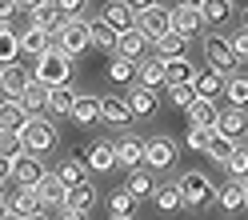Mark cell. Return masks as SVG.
Returning a JSON list of instances; mask_svg holds the SVG:
<instances>
[{
    "mask_svg": "<svg viewBox=\"0 0 248 220\" xmlns=\"http://www.w3.org/2000/svg\"><path fill=\"white\" fill-rule=\"evenodd\" d=\"M176 188H180L184 208H208V204H216V184L204 176V172H184V176L176 180Z\"/></svg>",
    "mask_w": 248,
    "mask_h": 220,
    "instance_id": "7a4b0ae2",
    "label": "cell"
},
{
    "mask_svg": "<svg viewBox=\"0 0 248 220\" xmlns=\"http://www.w3.org/2000/svg\"><path fill=\"white\" fill-rule=\"evenodd\" d=\"M240 188H244V208H248V180H244V184H240Z\"/></svg>",
    "mask_w": 248,
    "mask_h": 220,
    "instance_id": "11a10c76",
    "label": "cell"
},
{
    "mask_svg": "<svg viewBox=\"0 0 248 220\" xmlns=\"http://www.w3.org/2000/svg\"><path fill=\"white\" fill-rule=\"evenodd\" d=\"M16 12H24V4H16V0H0V24H8Z\"/></svg>",
    "mask_w": 248,
    "mask_h": 220,
    "instance_id": "c3c4849f",
    "label": "cell"
},
{
    "mask_svg": "<svg viewBox=\"0 0 248 220\" xmlns=\"http://www.w3.org/2000/svg\"><path fill=\"white\" fill-rule=\"evenodd\" d=\"M224 84H228V76L212 72V68H200L196 80H192V92H196V100H212L216 104V96L224 92Z\"/></svg>",
    "mask_w": 248,
    "mask_h": 220,
    "instance_id": "2e32d148",
    "label": "cell"
},
{
    "mask_svg": "<svg viewBox=\"0 0 248 220\" xmlns=\"http://www.w3.org/2000/svg\"><path fill=\"white\" fill-rule=\"evenodd\" d=\"M108 220H132V216H108Z\"/></svg>",
    "mask_w": 248,
    "mask_h": 220,
    "instance_id": "6f0895ef",
    "label": "cell"
},
{
    "mask_svg": "<svg viewBox=\"0 0 248 220\" xmlns=\"http://www.w3.org/2000/svg\"><path fill=\"white\" fill-rule=\"evenodd\" d=\"M136 32H140V36H148L152 44H156L160 36H168V32H172V8L152 4V0H148V8H140V12H136Z\"/></svg>",
    "mask_w": 248,
    "mask_h": 220,
    "instance_id": "277c9868",
    "label": "cell"
},
{
    "mask_svg": "<svg viewBox=\"0 0 248 220\" xmlns=\"http://www.w3.org/2000/svg\"><path fill=\"white\" fill-rule=\"evenodd\" d=\"M224 168H228V176L236 180V184H244V180H248V144H236V152L228 156Z\"/></svg>",
    "mask_w": 248,
    "mask_h": 220,
    "instance_id": "60d3db41",
    "label": "cell"
},
{
    "mask_svg": "<svg viewBox=\"0 0 248 220\" xmlns=\"http://www.w3.org/2000/svg\"><path fill=\"white\" fill-rule=\"evenodd\" d=\"M68 160H76V164H84V168H88V148H76V152L68 156Z\"/></svg>",
    "mask_w": 248,
    "mask_h": 220,
    "instance_id": "f907efd6",
    "label": "cell"
},
{
    "mask_svg": "<svg viewBox=\"0 0 248 220\" xmlns=\"http://www.w3.org/2000/svg\"><path fill=\"white\" fill-rule=\"evenodd\" d=\"M244 144H248V140H244Z\"/></svg>",
    "mask_w": 248,
    "mask_h": 220,
    "instance_id": "91938a15",
    "label": "cell"
},
{
    "mask_svg": "<svg viewBox=\"0 0 248 220\" xmlns=\"http://www.w3.org/2000/svg\"><path fill=\"white\" fill-rule=\"evenodd\" d=\"M56 220H84V212H72V208H60Z\"/></svg>",
    "mask_w": 248,
    "mask_h": 220,
    "instance_id": "681fc988",
    "label": "cell"
},
{
    "mask_svg": "<svg viewBox=\"0 0 248 220\" xmlns=\"http://www.w3.org/2000/svg\"><path fill=\"white\" fill-rule=\"evenodd\" d=\"M20 108L28 112V120H32V116H40V108H48V88L32 80V84L24 88V96H20Z\"/></svg>",
    "mask_w": 248,
    "mask_h": 220,
    "instance_id": "d6a6232c",
    "label": "cell"
},
{
    "mask_svg": "<svg viewBox=\"0 0 248 220\" xmlns=\"http://www.w3.org/2000/svg\"><path fill=\"white\" fill-rule=\"evenodd\" d=\"M40 176H44V164H40V156L24 152L20 160H12V180H16L20 188H36V184H40Z\"/></svg>",
    "mask_w": 248,
    "mask_h": 220,
    "instance_id": "9a60e30c",
    "label": "cell"
},
{
    "mask_svg": "<svg viewBox=\"0 0 248 220\" xmlns=\"http://www.w3.org/2000/svg\"><path fill=\"white\" fill-rule=\"evenodd\" d=\"M8 216V200H0V220H4Z\"/></svg>",
    "mask_w": 248,
    "mask_h": 220,
    "instance_id": "db71d44e",
    "label": "cell"
},
{
    "mask_svg": "<svg viewBox=\"0 0 248 220\" xmlns=\"http://www.w3.org/2000/svg\"><path fill=\"white\" fill-rule=\"evenodd\" d=\"M8 212L20 216V220H28V216H36V212H44V208H40V200H36L32 188H20V192L8 196Z\"/></svg>",
    "mask_w": 248,
    "mask_h": 220,
    "instance_id": "603a6c76",
    "label": "cell"
},
{
    "mask_svg": "<svg viewBox=\"0 0 248 220\" xmlns=\"http://www.w3.org/2000/svg\"><path fill=\"white\" fill-rule=\"evenodd\" d=\"M216 204H220L224 212H240V208H244V188H240L236 180L220 184V188H216Z\"/></svg>",
    "mask_w": 248,
    "mask_h": 220,
    "instance_id": "8d00e7d4",
    "label": "cell"
},
{
    "mask_svg": "<svg viewBox=\"0 0 248 220\" xmlns=\"http://www.w3.org/2000/svg\"><path fill=\"white\" fill-rule=\"evenodd\" d=\"M152 204H156V212H180V208H184L180 188H176V184H156V192H152Z\"/></svg>",
    "mask_w": 248,
    "mask_h": 220,
    "instance_id": "836d02e7",
    "label": "cell"
},
{
    "mask_svg": "<svg viewBox=\"0 0 248 220\" xmlns=\"http://www.w3.org/2000/svg\"><path fill=\"white\" fill-rule=\"evenodd\" d=\"M28 124V112L20 108V100H0V132H20Z\"/></svg>",
    "mask_w": 248,
    "mask_h": 220,
    "instance_id": "cb8c5ba5",
    "label": "cell"
},
{
    "mask_svg": "<svg viewBox=\"0 0 248 220\" xmlns=\"http://www.w3.org/2000/svg\"><path fill=\"white\" fill-rule=\"evenodd\" d=\"M56 48L64 52L68 60L80 56V52H88V48H92V20H84V16L64 20V28L56 32Z\"/></svg>",
    "mask_w": 248,
    "mask_h": 220,
    "instance_id": "3957f363",
    "label": "cell"
},
{
    "mask_svg": "<svg viewBox=\"0 0 248 220\" xmlns=\"http://www.w3.org/2000/svg\"><path fill=\"white\" fill-rule=\"evenodd\" d=\"M200 28H204V12H200V4H172V32L192 40Z\"/></svg>",
    "mask_w": 248,
    "mask_h": 220,
    "instance_id": "4fadbf2b",
    "label": "cell"
},
{
    "mask_svg": "<svg viewBox=\"0 0 248 220\" xmlns=\"http://www.w3.org/2000/svg\"><path fill=\"white\" fill-rule=\"evenodd\" d=\"M208 136H212V132L188 128V136H184V148H188V152H208Z\"/></svg>",
    "mask_w": 248,
    "mask_h": 220,
    "instance_id": "7dc6e473",
    "label": "cell"
},
{
    "mask_svg": "<svg viewBox=\"0 0 248 220\" xmlns=\"http://www.w3.org/2000/svg\"><path fill=\"white\" fill-rule=\"evenodd\" d=\"M224 40H228V48H232L236 60H248V28H240V32H232V36H224Z\"/></svg>",
    "mask_w": 248,
    "mask_h": 220,
    "instance_id": "bcb514c9",
    "label": "cell"
},
{
    "mask_svg": "<svg viewBox=\"0 0 248 220\" xmlns=\"http://www.w3.org/2000/svg\"><path fill=\"white\" fill-rule=\"evenodd\" d=\"M32 76H36V84H44V88H64L68 76H72V60L60 52V48H52V52H44L36 60Z\"/></svg>",
    "mask_w": 248,
    "mask_h": 220,
    "instance_id": "6da1fadb",
    "label": "cell"
},
{
    "mask_svg": "<svg viewBox=\"0 0 248 220\" xmlns=\"http://www.w3.org/2000/svg\"><path fill=\"white\" fill-rule=\"evenodd\" d=\"M92 48H100V52H112L116 56V48H120V36L112 32V28H108L100 16L92 20Z\"/></svg>",
    "mask_w": 248,
    "mask_h": 220,
    "instance_id": "d590c367",
    "label": "cell"
},
{
    "mask_svg": "<svg viewBox=\"0 0 248 220\" xmlns=\"http://www.w3.org/2000/svg\"><path fill=\"white\" fill-rule=\"evenodd\" d=\"M172 160H176V144L168 136H148L144 140V168L152 172V168H172Z\"/></svg>",
    "mask_w": 248,
    "mask_h": 220,
    "instance_id": "30bf717a",
    "label": "cell"
},
{
    "mask_svg": "<svg viewBox=\"0 0 248 220\" xmlns=\"http://www.w3.org/2000/svg\"><path fill=\"white\" fill-rule=\"evenodd\" d=\"M72 120L84 124V128H88V124H96L100 120V96H84V92H80L76 104H72Z\"/></svg>",
    "mask_w": 248,
    "mask_h": 220,
    "instance_id": "4dcf8cb0",
    "label": "cell"
},
{
    "mask_svg": "<svg viewBox=\"0 0 248 220\" xmlns=\"http://www.w3.org/2000/svg\"><path fill=\"white\" fill-rule=\"evenodd\" d=\"M200 12H204V24H224L232 16V4H228V0H204Z\"/></svg>",
    "mask_w": 248,
    "mask_h": 220,
    "instance_id": "b9f144b4",
    "label": "cell"
},
{
    "mask_svg": "<svg viewBox=\"0 0 248 220\" xmlns=\"http://www.w3.org/2000/svg\"><path fill=\"white\" fill-rule=\"evenodd\" d=\"M204 60H208V68L220 72V76H232V68H236V56H232L224 36H208L204 40Z\"/></svg>",
    "mask_w": 248,
    "mask_h": 220,
    "instance_id": "8fae6325",
    "label": "cell"
},
{
    "mask_svg": "<svg viewBox=\"0 0 248 220\" xmlns=\"http://www.w3.org/2000/svg\"><path fill=\"white\" fill-rule=\"evenodd\" d=\"M76 92L72 84H64V88H48V112L52 116H72V104H76Z\"/></svg>",
    "mask_w": 248,
    "mask_h": 220,
    "instance_id": "83f0119b",
    "label": "cell"
},
{
    "mask_svg": "<svg viewBox=\"0 0 248 220\" xmlns=\"http://www.w3.org/2000/svg\"><path fill=\"white\" fill-rule=\"evenodd\" d=\"M20 60V32L12 24H0V68Z\"/></svg>",
    "mask_w": 248,
    "mask_h": 220,
    "instance_id": "d4e9b609",
    "label": "cell"
},
{
    "mask_svg": "<svg viewBox=\"0 0 248 220\" xmlns=\"http://www.w3.org/2000/svg\"><path fill=\"white\" fill-rule=\"evenodd\" d=\"M216 120H220V108L212 100H196L188 108V128H200V132H216Z\"/></svg>",
    "mask_w": 248,
    "mask_h": 220,
    "instance_id": "ffe728a7",
    "label": "cell"
},
{
    "mask_svg": "<svg viewBox=\"0 0 248 220\" xmlns=\"http://www.w3.org/2000/svg\"><path fill=\"white\" fill-rule=\"evenodd\" d=\"M216 132L228 136L232 144H240V140H248V112H240V108H224L220 120H216Z\"/></svg>",
    "mask_w": 248,
    "mask_h": 220,
    "instance_id": "5bb4252c",
    "label": "cell"
},
{
    "mask_svg": "<svg viewBox=\"0 0 248 220\" xmlns=\"http://www.w3.org/2000/svg\"><path fill=\"white\" fill-rule=\"evenodd\" d=\"M112 156H116V168H128V172L144 168V140L124 132L120 140H112Z\"/></svg>",
    "mask_w": 248,
    "mask_h": 220,
    "instance_id": "ba28073f",
    "label": "cell"
},
{
    "mask_svg": "<svg viewBox=\"0 0 248 220\" xmlns=\"http://www.w3.org/2000/svg\"><path fill=\"white\" fill-rule=\"evenodd\" d=\"M24 12H28V28H40V32H48V36H56L60 28H64V16H60L56 0H36V4H24Z\"/></svg>",
    "mask_w": 248,
    "mask_h": 220,
    "instance_id": "8992f818",
    "label": "cell"
},
{
    "mask_svg": "<svg viewBox=\"0 0 248 220\" xmlns=\"http://www.w3.org/2000/svg\"><path fill=\"white\" fill-rule=\"evenodd\" d=\"M168 100H172L176 108H184V112H188V108L196 104V92H192V84H176V88H168Z\"/></svg>",
    "mask_w": 248,
    "mask_h": 220,
    "instance_id": "f6af8a7d",
    "label": "cell"
},
{
    "mask_svg": "<svg viewBox=\"0 0 248 220\" xmlns=\"http://www.w3.org/2000/svg\"><path fill=\"white\" fill-rule=\"evenodd\" d=\"M224 100H228V108H240V112H248V76H228Z\"/></svg>",
    "mask_w": 248,
    "mask_h": 220,
    "instance_id": "e575fe53",
    "label": "cell"
},
{
    "mask_svg": "<svg viewBox=\"0 0 248 220\" xmlns=\"http://www.w3.org/2000/svg\"><path fill=\"white\" fill-rule=\"evenodd\" d=\"M100 120L112 124V128H124V124L132 120V108L124 96H100Z\"/></svg>",
    "mask_w": 248,
    "mask_h": 220,
    "instance_id": "ac0fdd59",
    "label": "cell"
},
{
    "mask_svg": "<svg viewBox=\"0 0 248 220\" xmlns=\"http://www.w3.org/2000/svg\"><path fill=\"white\" fill-rule=\"evenodd\" d=\"M28 148H24V140H20V132H0V160H20Z\"/></svg>",
    "mask_w": 248,
    "mask_h": 220,
    "instance_id": "ab89813d",
    "label": "cell"
},
{
    "mask_svg": "<svg viewBox=\"0 0 248 220\" xmlns=\"http://www.w3.org/2000/svg\"><path fill=\"white\" fill-rule=\"evenodd\" d=\"M136 76H140V64H136V60H128V56H112V64H108V80L128 84V80H136Z\"/></svg>",
    "mask_w": 248,
    "mask_h": 220,
    "instance_id": "74e56055",
    "label": "cell"
},
{
    "mask_svg": "<svg viewBox=\"0 0 248 220\" xmlns=\"http://www.w3.org/2000/svg\"><path fill=\"white\" fill-rule=\"evenodd\" d=\"M140 88H148V92H156V88H164V60L160 56H148V60H140Z\"/></svg>",
    "mask_w": 248,
    "mask_h": 220,
    "instance_id": "484cf974",
    "label": "cell"
},
{
    "mask_svg": "<svg viewBox=\"0 0 248 220\" xmlns=\"http://www.w3.org/2000/svg\"><path fill=\"white\" fill-rule=\"evenodd\" d=\"M156 56L160 60H180V56H188V36H180V32H168V36H160L156 44Z\"/></svg>",
    "mask_w": 248,
    "mask_h": 220,
    "instance_id": "4316f807",
    "label": "cell"
},
{
    "mask_svg": "<svg viewBox=\"0 0 248 220\" xmlns=\"http://www.w3.org/2000/svg\"><path fill=\"white\" fill-rule=\"evenodd\" d=\"M124 188H128L136 200H144V196L156 192V176H152L148 168H136V172H128V176H124Z\"/></svg>",
    "mask_w": 248,
    "mask_h": 220,
    "instance_id": "f1b7e54d",
    "label": "cell"
},
{
    "mask_svg": "<svg viewBox=\"0 0 248 220\" xmlns=\"http://www.w3.org/2000/svg\"><path fill=\"white\" fill-rule=\"evenodd\" d=\"M36 76H32V68L24 64V60H16V64H4L0 68V92H4L8 100H20L24 96V88L32 84Z\"/></svg>",
    "mask_w": 248,
    "mask_h": 220,
    "instance_id": "52a82bcc",
    "label": "cell"
},
{
    "mask_svg": "<svg viewBox=\"0 0 248 220\" xmlns=\"http://www.w3.org/2000/svg\"><path fill=\"white\" fill-rule=\"evenodd\" d=\"M56 176H60V184H64V192H68V188H76V184H84V180H88V168H84V164H76V160H64V164L56 168Z\"/></svg>",
    "mask_w": 248,
    "mask_h": 220,
    "instance_id": "f35d334b",
    "label": "cell"
},
{
    "mask_svg": "<svg viewBox=\"0 0 248 220\" xmlns=\"http://www.w3.org/2000/svg\"><path fill=\"white\" fill-rule=\"evenodd\" d=\"M4 180H12V164H8V160H0V184H4Z\"/></svg>",
    "mask_w": 248,
    "mask_h": 220,
    "instance_id": "816d5d0a",
    "label": "cell"
},
{
    "mask_svg": "<svg viewBox=\"0 0 248 220\" xmlns=\"http://www.w3.org/2000/svg\"><path fill=\"white\" fill-rule=\"evenodd\" d=\"M148 48H152V40L140 36V32L132 28V32H124V36H120L116 56H128V60H136V64H140V60H148Z\"/></svg>",
    "mask_w": 248,
    "mask_h": 220,
    "instance_id": "7402d4cb",
    "label": "cell"
},
{
    "mask_svg": "<svg viewBox=\"0 0 248 220\" xmlns=\"http://www.w3.org/2000/svg\"><path fill=\"white\" fill-rule=\"evenodd\" d=\"M124 100H128L132 116H152V112H156V104H160V100H156V92H148V88H140V84H136Z\"/></svg>",
    "mask_w": 248,
    "mask_h": 220,
    "instance_id": "1f68e13d",
    "label": "cell"
},
{
    "mask_svg": "<svg viewBox=\"0 0 248 220\" xmlns=\"http://www.w3.org/2000/svg\"><path fill=\"white\" fill-rule=\"evenodd\" d=\"M20 140H24V148L32 152V156H40V152H48L52 144H56V124L48 120V116H32L20 128Z\"/></svg>",
    "mask_w": 248,
    "mask_h": 220,
    "instance_id": "5b68a950",
    "label": "cell"
},
{
    "mask_svg": "<svg viewBox=\"0 0 248 220\" xmlns=\"http://www.w3.org/2000/svg\"><path fill=\"white\" fill-rule=\"evenodd\" d=\"M28 220H56L52 212H36V216H28Z\"/></svg>",
    "mask_w": 248,
    "mask_h": 220,
    "instance_id": "f5cc1de1",
    "label": "cell"
},
{
    "mask_svg": "<svg viewBox=\"0 0 248 220\" xmlns=\"http://www.w3.org/2000/svg\"><path fill=\"white\" fill-rule=\"evenodd\" d=\"M100 20L112 28L116 36H124V32H132V28H136V8H132V4H124V0H112V4H104Z\"/></svg>",
    "mask_w": 248,
    "mask_h": 220,
    "instance_id": "7c38bea8",
    "label": "cell"
},
{
    "mask_svg": "<svg viewBox=\"0 0 248 220\" xmlns=\"http://www.w3.org/2000/svg\"><path fill=\"white\" fill-rule=\"evenodd\" d=\"M232 152H236V144H232L228 136H220V132H212V136H208V156H212L216 164H228V156H232Z\"/></svg>",
    "mask_w": 248,
    "mask_h": 220,
    "instance_id": "ee69618b",
    "label": "cell"
},
{
    "mask_svg": "<svg viewBox=\"0 0 248 220\" xmlns=\"http://www.w3.org/2000/svg\"><path fill=\"white\" fill-rule=\"evenodd\" d=\"M240 16H244V28H248V4H244V12H240Z\"/></svg>",
    "mask_w": 248,
    "mask_h": 220,
    "instance_id": "9f6ffc18",
    "label": "cell"
},
{
    "mask_svg": "<svg viewBox=\"0 0 248 220\" xmlns=\"http://www.w3.org/2000/svg\"><path fill=\"white\" fill-rule=\"evenodd\" d=\"M4 220H20V216H12V212H8V216H4Z\"/></svg>",
    "mask_w": 248,
    "mask_h": 220,
    "instance_id": "680465c9",
    "label": "cell"
},
{
    "mask_svg": "<svg viewBox=\"0 0 248 220\" xmlns=\"http://www.w3.org/2000/svg\"><path fill=\"white\" fill-rule=\"evenodd\" d=\"M56 48V36H48V32H40V28H24L20 32V56H44V52H52Z\"/></svg>",
    "mask_w": 248,
    "mask_h": 220,
    "instance_id": "e0dca14e",
    "label": "cell"
},
{
    "mask_svg": "<svg viewBox=\"0 0 248 220\" xmlns=\"http://www.w3.org/2000/svg\"><path fill=\"white\" fill-rule=\"evenodd\" d=\"M96 184H92V180H84V184H76V188H68V196H64V208H72V212H92V208H96Z\"/></svg>",
    "mask_w": 248,
    "mask_h": 220,
    "instance_id": "d6986e66",
    "label": "cell"
},
{
    "mask_svg": "<svg viewBox=\"0 0 248 220\" xmlns=\"http://www.w3.org/2000/svg\"><path fill=\"white\" fill-rule=\"evenodd\" d=\"M88 168H92V172H112V168H116L112 140H96V144L88 148Z\"/></svg>",
    "mask_w": 248,
    "mask_h": 220,
    "instance_id": "f546056e",
    "label": "cell"
},
{
    "mask_svg": "<svg viewBox=\"0 0 248 220\" xmlns=\"http://www.w3.org/2000/svg\"><path fill=\"white\" fill-rule=\"evenodd\" d=\"M108 208H112V216H132V208H136V196L128 192V188H116L112 196H108Z\"/></svg>",
    "mask_w": 248,
    "mask_h": 220,
    "instance_id": "7bdbcfd3",
    "label": "cell"
},
{
    "mask_svg": "<svg viewBox=\"0 0 248 220\" xmlns=\"http://www.w3.org/2000/svg\"><path fill=\"white\" fill-rule=\"evenodd\" d=\"M196 80V68L188 56L180 60H164V88H176V84H192Z\"/></svg>",
    "mask_w": 248,
    "mask_h": 220,
    "instance_id": "44dd1931",
    "label": "cell"
},
{
    "mask_svg": "<svg viewBox=\"0 0 248 220\" xmlns=\"http://www.w3.org/2000/svg\"><path fill=\"white\" fill-rule=\"evenodd\" d=\"M32 192H36V200H40V208H44V212H52V216L64 208V196H68L56 172H44V176H40V184L32 188Z\"/></svg>",
    "mask_w": 248,
    "mask_h": 220,
    "instance_id": "9c48e42d",
    "label": "cell"
}]
</instances>
